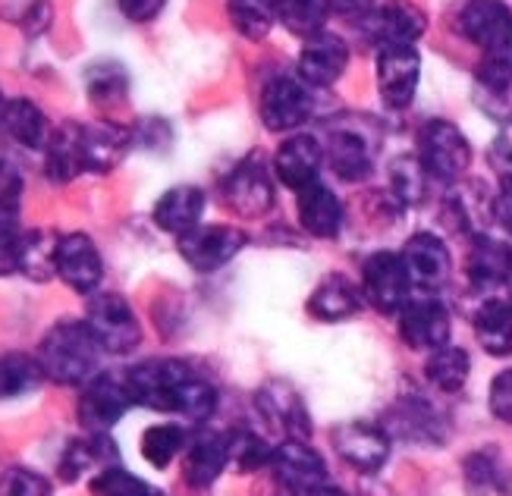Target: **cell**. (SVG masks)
<instances>
[{"instance_id":"f546056e","label":"cell","mask_w":512,"mask_h":496,"mask_svg":"<svg viewBox=\"0 0 512 496\" xmlns=\"http://www.w3.org/2000/svg\"><path fill=\"white\" fill-rule=\"evenodd\" d=\"M60 239L51 230H26L16 242V252L10 261V270H19L22 277L32 283H48L57 274V255H60Z\"/></svg>"},{"instance_id":"5bb4252c","label":"cell","mask_w":512,"mask_h":496,"mask_svg":"<svg viewBox=\"0 0 512 496\" xmlns=\"http://www.w3.org/2000/svg\"><path fill=\"white\" fill-rule=\"evenodd\" d=\"M390 440L393 437L384 431V424H368V421H349L333 431V449H337V456L346 465L365 471V475H374V471H381L387 465Z\"/></svg>"},{"instance_id":"b9f144b4","label":"cell","mask_w":512,"mask_h":496,"mask_svg":"<svg viewBox=\"0 0 512 496\" xmlns=\"http://www.w3.org/2000/svg\"><path fill=\"white\" fill-rule=\"evenodd\" d=\"M4 396L7 399H16V396H26V393H35L44 380V368L35 355H26V352H7L4 355Z\"/></svg>"},{"instance_id":"7402d4cb","label":"cell","mask_w":512,"mask_h":496,"mask_svg":"<svg viewBox=\"0 0 512 496\" xmlns=\"http://www.w3.org/2000/svg\"><path fill=\"white\" fill-rule=\"evenodd\" d=\"M384 431L390 437H406L418 446H431V443L447 440V427H443L440 412L421 396L399 399L390 409V415L384 418Z\"/></svg>"},{"instance_id":"44dd1931","label":"cell","mask_w":512,"mask_h":496,"mask_svg":"<svg viewBox=\"0 0 512 496\" xmlns=\"http://www.w3.org/2000/svg\"><path fill=\"white\" fill-rule=\"evenodd\" d=\"M324 161L343 183H362L374 173V148L355 126H333L324 145Z\"/></svg>"},{"instance_id":"ab89813d","label":"cell","mask_w":512,"mask_h":496,"mask_svg":"<svg viewBox=\"0 0 512 496\" xmlns=\"http://www.w3.org/2000/svg\"><path fill=\"white\" fill-rule=\"evenodd\" d=\"M214 412H217V387L208 377L192 374L180 387V393H176L173 415H183L195 424H205Z\"/></svg>"},{"instance_id":"c3c4849f","label":"cell","mask_w":512,"mask_h":496,"mask_svg":"<svg viewBox=\"0 0 512 496\" xmlns=\"http://www.w3.org/2000/svg\"><path fill=\"white\" fill-rule=\"evenodd\" d=\"M491 415L503 424H512V368L500 371L491 383Z\"/></svg>"},{"instance_id":"bcb514c9","label":"cell","mask_w":512,"mask_h":496,"mask_svg":"<svg viewBox=\"0 0 512 496\" xmlns=\"http://www.w3.org/2000/svg\"><path fill=\"white\" fill-rule=\"evenodd\" d=\"M4 496H54V490L51 481L41 478L38 471L13 465L4 475Z\"/></svg>"},{"instance_id":"ba28073f","label":"cell","mask_w":512,"mask_h":496,"mask_svg":"<svg viewBox=\"0 0 512 496\" xmlns=\"http://www.w3.org/2000/svg\"><path fill=\"white\" fill-rule=\"evenodd\" d=\"M258 114L267 132H293L315 114V98L308 85L296 76H274L261 88Z\"/></svg>"},{"instance_id":"3957f363","label":"cell","mask_w":512,"mask_h":496,"mask_svg":"<svg viewBox=\"0 0 512 496\" xmlns=\"http://www.w3.org/2000/svg\"><path fill=\"white\" fill-rule=\"evenodd\" d=\"M418 157L437 183L459 186L472 167V145L450 120H428L418 132Z\"/></svg>"},{"instance_id":"ffe728a7","label":"cell","mask_w":512,"mask_h":496,"mask_svg":"<svg viewBox=\"0 0 512 496\" xmlns=\"http://www.w3.org/2000/svg\"><path fill=\"white\" fill-rule=\"evenodd\" d=\"M321 167L324 145L315 135H289L274 154V176L293 192H305L308 186H315Z\"/></svg>"},{"instance_id":"4dcf8cb0","label":"cell","mask_w":512,"mask_h":496,"mask_svg":"<svg viewBox=\"0 0 512 496\" xmlns=\"http://www.w3.org/2000/svg\"><path fill=\"white\" fill-rule=\"evenodd\" d=\"M475 336L487 355L506 358L512 355V299L506 292L484 296L475 311Z\"/></svg>"},{"instance_id":"f35d334b","label":"cell","mask_w":512,"mask_h":496,"mask_svg":"<svg viewBox=\"0 0 512 496\" xmlns=\"http://www.w3.org/2000/svg\"><path fill=\"white\" fill-rule=\"evenodd\" d=\"M85 88H88L92 104H98V107L120 104L129 95V73L117 60H101L85 73Z\"/></svg>"},{"instance_id":"7c38bea8","label":"cell","mask_w":512,"mask_h":496,"mask_svg":"<svg viewBox=\"0 0 512 496\" xmlns=\"http://www.w3.org/2000/svg\"><path fill=\"white\" fill-rule=\"evenodd\" d=\"M450 311L437 296H418L399 311V336L415 352H437L450 346Z\"/></svg>"},{"instance_id":"cb8c5ba5","label":"cell","mask_w":512,"mask_h":496,"mask_svg":"<svg viewBox=\"0 0 512 496\" xmlns=\"http://www.w3.org/2000/svg\"><path fill=\"white\" fill-rule=\"evenodd\" d=\"M136 132L129 126L110 123V120H95L82 123V157L88 173H110L114 167L123 164V157L129 154Z\"/></svg>"},{"instance_id":"1f68e13d","label":"cell","mask_w":512,"mask_h":496,"mask_svg":"<svg viewBox=\"0 0 512 496\" xmlns=\"http://www.w3.org/2000/svg\"><path fill=\"white\" fill-rule=\"evenodd\" d=\"M224 468H230L227 462V440L224 434H214V431H205L189 440V449H186V484L189 487H198L205 490L211 487L220 475H224Z\"/></svg>"},{"instance_id":"30bf717a","label":"cell","mask_w":512,"mask_h":496,"mask_svg":"<svg viewBox=\"0 0 512 496\" xmlns=\"http://www.w3.org/2000/svg\"><path fill=\"white\" fill-rule=\"evenodd\" d=\"M359 26L368 41L377 48H415V41L425 35L428 16L412 4H381V7H362Z\"/></svg>"},{"instance_id":"603a6c76","label":"cell","mask_w":512,"mask_h":496,"mask_svg":"<svg viewBox=\"0 0 512 496\" xmlns=\"http://www.w3.org/2000/svg\"><path fill=\"white\" fill-rule=\"evenodd\" d=\"M120 465V449L110 440V434H88L82 440H73L60 456V481L79 484L85 478H98L107 468Z\"/></svg>"},{"instance_id":"8992f818","label":"cell","mask_w":512,"mask_h":496,"mask_svg":"<svg viewBox=\"0 0 512 496\" xmlns=\"http://www.w3.org/2000/svg\"><path fill=\"white\" fill-rule=\"evenodd\" d=\"M220 198L239 217H264L274 208V183L261 154H249L236 167H230L224 183H220Z\"/></svg>"},{"instance_id":"ee69618b","label":"cell","mask_w":512,"mask_h":496,"mask_svg":"<svg viewBox=\"0 0 512 496\" xmlns=\"http://www.w3.org/2000/svg\"><path fill=\"white\" fill-rule=\"evenodd\" d=\"M509 471L494 453H472L465 459V481L478 493H491V490H506Z\"/></svg>"},{"instance_id":"277c9868","label":"cell","mask_w":512,"mask_h":496,"mask_svg":"<svg viewBox=\"0 0 512 496\" xmlns=\"http://www.w3.org/2000/svg\"><path fill=\"white\" fill-rule=\"evenodd\" d=\"M192 374L195 371L186 362H180V358H148V362L129 368L123 374V383L129 390L132 405H142V409L161 412V415H173L176 393H180V387Z\"/></svg>"},{"instance_id":"4fadbf2b","label":"cell","mask_w":512,"mask_h":496,"mask_svg":"<svg viewBox=\"0 0 512 496\" xmlns=\"http://www.w3.org/2000/svg\"><path fill=\"white\" fill-rule=\"evenodd\" d=\"M475 107L494 123L512 126V51L481 57L475 70Z\"/></svg>"},{"instance_id":"ac0fdd59","label":"cell","mask_w":512,"mask_h":496,"mask_svg":"<svg viewBox=\"0 0 512 496\" xmlns=\"http://www.w3.org/2000/svg\"><path fill=\"white\" fill-rule=\"evenodd\" d=\"M459 32L484 54L494 51H512V10L494 0H481V4H465L459 10Z\"/></svg>"},{"instance_id":"d4e9b609","label":"cell","mask_w":512,"mask_h":496,"mask_svg":"<svg viewBox=\"0 0 512 496\" xmlns=\"http://www.w3.org/2000/svg\"><path fill=\"white\" fill-rule=\"evenodd\" d=\"M208 208V195L198 186H173L167 189L151 208V220L164 233H173L176 239L202 227V214Z\"/></svg>"},{"instance_id":"7dc6e473","label":"cell","mask_w":512,"mask_h":496,"mask_svg":"<svg viewBox=\"0 0 512 496\" xmlns=\"http://www.w3.org/2000/svg\"><path fill=\"white\" fill-rule=\"evenodd\" d=\"M487 164L494 167L503 183H512V126H503L494 135L491 148H487Z\"/></svg>"},{"instance_id":"7bdbcfd3","label":"cell","mask_w":512,"mask_h":496,"mask_svg":"<svg viewBox=\"0 0 512 496\" xmlns=\"http://www.w3.org/2000/svg\"><path fill=\"white\" fill-rule=\"evenodd\" d=\"M233 26L242 38L261 41L271 32L274 19H277V4H264V0H233L227 7Z\"/></svg>"},{"instance_id":"f6af8a7d","label":"cell","mask_w":512,"mask_h":496,"mask_svg":"<svg viewBox=\"0 0 512 496\" xmlns=\"http://www.w3.org/2000/svg\"><path fill=\"white\" fill-rule=\"evenodd\" d=\"M92 496H164V493L117 465L92 481Z\"/></svg>"},{"instance_id":"9c48e42d","label":"cell","mask_w":512,"mask_h":496,"mask_svg":"<svg viewBox=\"0 0 512 496\" xmlns=\"http://www.w3.org/2000/svg\"><path fill=\"white\" fill-rule=\"evenodd\" d=\"M271 468L277 481L296 496H321L330 490V475H327V462L318 449H311L302 440H286L274 449Z\"/></svg>"},{"instance_id":"60d3db41","label":"cell","mask_w":512,"mask_h":496,"mask_svg":"<svg viewBox=\"0 0 512 496\" xmlns=\"http://www.w3.org/2000/svg\"><path fill=\"white\" fill-rule=\"evenodd\" d=\"M330 10H333L330 4H318V0H305V4L302 0H283V4H277V16L283 26L305 41L324 32Z\"/></svg>"},{"instance_id":"8d00e7d4","label":"cell","mask_w":512,"mask_h":496,"mask_svg":"<svg viewBox=\"0 0 512 496\" xmlns=\"http://www.w3.org/2000/svg\"><path fill=\"white\" fill-rule=\"evenodd\" d=\"M227 440V462L233 471H258L264 465H271L274 449L261 434H255L252 427H233Z\"/></svg>"},{"instance_id":"83f0119b","label":"cell","mask_w":512,"mask_h":496,"mask_svg":"<svg viewBox=\"0 0 512 496\" xmlns=\"http://www.w3.org/2000/svg\"><path fill=\"white\" fill-rule=\"evenodd\" d=\"M362 305H365L362 286H355L343 274H330L315 286V292H311L308 314L315 321H324V324H340V321L355 318V314L362 311Z\"/></svg>"},{"instance_id":"836d02e7","label":"cell","mask_w":512,"mask_h":496,"mask_svg":"<svg viewBox=\"0 0 512 496\" xmlns=\"http://www.w3.org/2000/svg\"><path fill=\"white\" fill-rule=\"evenodd\" d=\"M4 129L16 145L35 148V151L38 148L44 151V145H48V139H51L48 120H44L41 107L32 104L29 98H10L4 104Z\"/></svg>"},{"instance_id":"9a60e30c","label":"cell","mask_w":512,"mask_h":496,"mask_svg":"<svg viewBox=\"0 0 512 496\" xmlns=\"http://www.w3.org/2000/svg\"><path fill=\"white\" fill-rule=\"evenodd\" d=\"M421 82V57L415 48L377 51V92L390 110H406Z\"/></svg>"},{"instance_id":"484cf974","label":"cell","mask_w":512,"mask_h":496,"mask_svg":"<svg viewBox=\"0 0 512 496\" xmlns=\"http://www.w3.org/2000/svg\"><path fill=\"white\" fill-rule=\"evenodd\" d=\"M403 261L409 267V274L415 280V286L421 289H440L453 274V258L450 248L440 236L434 233H415L409 236L406 248H403Z\"/></svg>"},{"instance_id":"f1b7e54d","label":"cell","mask_w":512,"mask_h":496,"mask_svg":"<svg viewBox=\"0 0 512 496\" xmlns=\"http://www.w3.org/2000/svg\"><path fill=\"white\" fill-rule=\"evenodd\" d=\"M296 214H299V223L308 236L315 239H337L340 230H343V201L337 198L330 186L324 183H315L308 186L305 192H299L296 198Z\"/></svg>"},{"instance_id":"7a4b0ae2","label":"cell","mask_w":512,"mask_h":496,"mask_svg":"<svg viewBox=\"0 0 512 496\" xmlns=\"http://www.w3.org/2000/svg\"><path fill=\"white\" fill-rule=\"evenodd\" d=\"M85 324L107 355H129L142 346V324L136 318V308L120 292H95L85 308Z\"/></svg>"},{"instance_id":"e0dca14e","label":"cell","mask_w":512,"mask_h":496,"mask_svg":"<svg viewBox=\"0 0 512 496\" xmlns=\"http://www.w3.org/2000/svg\"><path fill=\"white\" fill-rule=\"evenodd\" d=\"M57 277L79 296H95L104 280V261L98 245L88 233H70L60 239L57 255Z\"/></svg>"},{"instance_id":"2e32d148","label":"cell","mask_w":512,"mask_h":496,"mask_svg":"<svg viewBox=\"0 0 512 496\" xmlns=\"http://www.w3.org/2000/svg\"><path fill=\"white\" fill-rule=\"evenodd\" d=\"M255 405H258V412L271 421L274 431H280L286 440L308 443L311 415H308L305 402H302V396H299V390L293 387V383H286V380L264 383V387L258 390V396H255Z\"/></svg>"},{"instance_id":"5b68a950","label":"cell","mask_w":512,"mask_h":496,"mask_svg":"<svg viewBox=\"0 0 512 496\" xmlns=\"http://www.w3.org/2000/svg\"><path fill=\"white\" fill-rule=\"evenodd\" d=\"M362 292L365 302L384 314H399L412 302V274L396 252H374L362 264Z\"/></svg>"},{"instance_id":"681fc988","label":"cell","mask_w":512,"mask_h":496,"mask_svg":"<svg viewBox=\"0 0 512 496\" xmlns=\"http://www.w3.org/2000/svg\"><path fill=\"white\" fill-rule=\"evenodd\" d=\"M164 10V0H123L120 13H126V19L132 22H148Z\"/></svg>"},{"instance_id":"8fae6325","label":"cell","mask_w":512,"mask_h":496,"mask_svg":"<svg viewBox=\"0 0 512 496\" xmlns=\"http://www.w3.org/2000/svg\"><path fill=\"white\" fill-rule=\"evenodd\" d=\"M132 405L129 390L123 377L101 374L92 383H85L79 402H76V418L85 427V434H110Z\"/></svg>"},{"instance_id":"e575fe53","label":"cell","mask_w":512,"mask_h":496,"mask_svg":"<svg viewBox=\"0 0 512 496\" xmlns=\"http://www.w3.org/2000/svg\"><path fill=\"white\" fill-rule=\"evenodd\" d=\"M469 374H472V358L462 346H443L428 355L425 377L440 393H459L469 383Z\"/></svg>"},{"instance_id":"74e56055","label":"cell","mask_w":512,"mask_h":496,"mask_svg":"<svg viewBox=\"0 0 512 496\" xmlns=\"http://www.w3.org/2000/svg\"><path fill=\"white\" fill-rule=\"evenodd\" d=\"M428 170L418 154H399L390 161V189L403 205H421L428 192Z\"/></svg>"},{"instance_id":"816d5d0a","label":"cell","mask_w":512,"mask_h":496,"mask_svg":"<svg viewBox=\"0 0 512 496\" xmlns=\"http://www.w3.org/2000/svg\"><path fill=\"white\" fill-rule=\"evenodd\" d=\"M509 286H512V277H509Z\"/></svg>"},{"instance_id":"6da1fadb","label":"cell","mask_w":512,"mask_h":496,"mask_svg":"<svg viewBox=\"0 0 512 496\" xmlns=\"http://www.w3.org/2000/svg\"><path fill=\"white\" fill-rule=\"evenodd\" d=\"M101 346L95 343L85 321H57L44 333L38 362L44 377H51L60 387H85L95 380Z\"/></svg>"},{"instance_id":"d6986e66","label":"cell","mask_w":512,"mask_h":496,"mask_svg":"<svg viewBox=\"0 0 512 496\" xmlns=\"http://www.w3.org/2000/svg\"><path fill=\"white\" fill-rule=\"evenodd\" d=\"M349 66V44L337 32H321L308 38L299 51V79L308 88H330Z\"/></svg>"},{"instance_id":"4316f807","label":"cell","mask_w":512,"mask_h":496,"mask_svg":"<svg viewBox=\"0 0 512 496\" xmlns=\"http://www.w3.org/2000/svg\"><path fill=\"white\" fill-rule=\"evenodd\" d=\"M465 270H469L472 286L481 289L484 296L503 292V286H509V277H512V248L506 242H497L481 233L472 239Z\"/></svg>"},{"instance_id":"f907efd6","label":"cell","mask_w":512,"mask_h":496,"mask_svg":"<svg viewBox=\"0 0 512 496\" xmlns=\"http://www.w3.org/2000/svg\"><path fill=\"white\" fill-rule=\"evenodd\" d=\"M494 217L500 220V227L512 236V183H503V189L494 198Z\"/></svg>"},{"instance_id":"52a82bcc","label":"cell","mask_w":512,"mask_h":496,"mask_svg":"<svg viewBox=\"0 0 512 496\" xmlns=\"http://www.w3.org/2000/svg\"><path fill=\"white\" fill-rule=\"evenodd\" d=\"M246 242L249 236L239 227H230V223H208V227H198L176 239V252H180V258L195 274H214V270L227 267L242 248H246Z\"/></svg>"},{"instance_id":"d6a6232c","label":"cell","mask_w":512,"mask_h":496,"mask_svg":"<svg viewBox=\"0 0 512 496\" xmlns=\"http://www.w3.org/2000/svg\"><path fill=\"white\" fill-rule=\"evenodd\" d=\"M44 170L51 183H70L79 173H85L82 157V123H63L51 132L44 145Z\"/></svg>"},{"instance_id":"d590c367","label":"cell","mask_w":512,"mask_h":496,"mask_svg":"<svg viewBox=\"0 0 512 496\" xmlns=\"http://www.w3.org/2000/svg\"><path fill=\"white\" fill-rule=\"evenodd\" d=\"M189 449V434L183 431L180 424L164 421V424H154L142 434V456L148 465L154 468H170L176 462V456Z\"/></svg>"}]
</instances>
